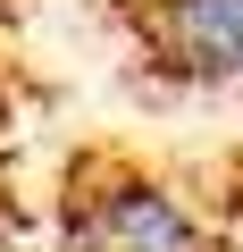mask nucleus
<instances>
[{
    "mask_svg": "<svg viewBox=\"0 0 243 252\" xmlns=\"http://www.w3.org/2000/svg\"><path fill=\"white\" fill-rule=\"evenodd\" d=\"M143 42L168 76L235 93L243 84V0H143Z\"/></svg>",
    "mask_w": 243,
    "mask_h": 252,
    "instance_id": "nucleus-2",
    "label": "nucleus"
},
{
    "mask_svg": "<svg viewBox=\"0 0 243 252\" xmlns=\"http://www.w3.org/2000/svg\"><path fill=\"white\" fill-rule=\"evenodd\" d=\"M67 252H210V227L151 168L92 152L67 177Z\"/></svg>",
    "mask_w": 243,
    "mask_h": 252,
    "instance_id": "nucleus-1",
    "label": "nucleus"
}]
</instances>
